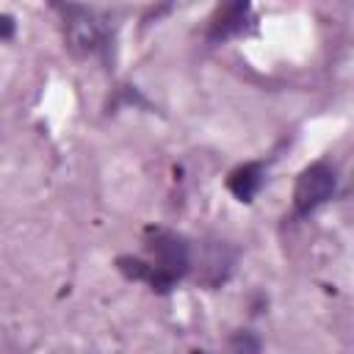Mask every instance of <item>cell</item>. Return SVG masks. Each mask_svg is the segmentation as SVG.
Wrapping results in <instances>:
<instances>
[{
  "label": "cell",
  "mask_w": 354,
  "mask_h": 354,
  "mask_svg": "<svg viewBox=\"0 0 354 354\" xmlns=\"http://www.w3.org/2000/svg\"><path fill=\"white\" fill-rule=\"evenodd\" d=\"M147 252L152 254L149 274H147V285L158 293H169L174 288V282L180 277L188 274L191 268V246L183 235L171 232V230H160V227H149L147 230Z\"/></svg>",
  "instance_id": "cell-1"
},
{
  "label": "cell",
  "mask_w": 354,
  "mask_h": 354,
  "mask_svg": "<svg viewBox=\"0 0 354 354\" xmlns=\"http://www.w3.org/2000/svg\"><path fill=\"white\" fill-rule=\"evenodd\" d=\"M335 185H337V177H335V169L324 160L307 166L299 180H296V188H293V207L299 216H307L313 213L318 205H324L326 199H332L335 194Z\"/></svg>",
  "instance_id": "cell-2"
},
{
  "label": "cell",
  "mask_w": 354,
  "mask_h": 354,
  "mask_svg": "<svg viewBox=\"0 0 354 354\" xmlns=\"http://www.w3.org/2000/svg\"><path fill=\"white\" fill-rule=\"evenodd\" d=\"M64 33H66L69 47L77 55H94L97 50H102V41H105L100 19L77 3L64 6Z\"/></svg>",
  "instance_id": "cell-3"
},
{
  "label": "cell",
  "mask_w": 354,
  "mask_h": 354,
  "mask_svg": "<svg viewBox=\"0 0 354 354\" xmlns=\"http://www.w3.org/2000/svg\"><path fill=\"white\" fill-rule=\"evenodd\" d=\"M260 185H263V163H257V160L238 166V169L227 177V188L232 191V196H235L238 202H252L254 194L260 191Z\"/></svg>",
  "instance_id": "cell-4"
},
{
  "label": "cell",
  "mask_w": 354,
  "mask_h": 354,
  "mask_svg": "<svg viewBox=\"0 0 354 354\" xmlns=\"http://www.w3.org/2000/svg\"><path fill=\"white\" fill-rule=\"evenodd\" d=\"M246 11H249V3L246 0H230L227 8L213 19L210 39H227V36L238 33L246 25Z\"/></svg>",
  "instance_id": "cell-5"
},
{
  "label": "cell",
  "mask_w": 354,
  "mask_h": 354,
  "mask_svg": "<svg viewBox=\"0 0 354 354\" xmlns=\"http://www.w3.org/2000/svg\"><path fill=\"white\" fill-rule=\"evenodd\" d=\"M8 36H14V19L11 17H0V39H8Z\"/></svg>",
  "instance_id": "cell-6"
}]
</instances>
